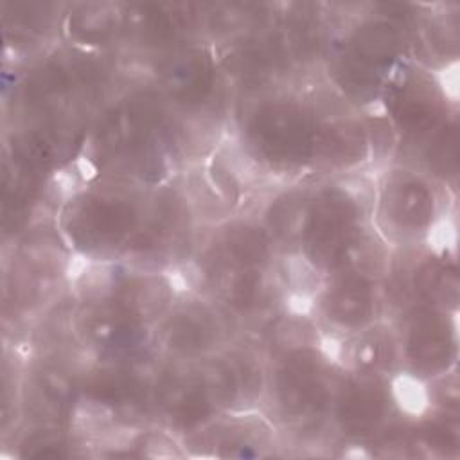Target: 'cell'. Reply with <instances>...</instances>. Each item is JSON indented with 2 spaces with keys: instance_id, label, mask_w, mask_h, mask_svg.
<instances>
[{
  "instance_id": "cell-9",
  "label": "cell",
  "mask_w": 460,
  "mask_h": 460,
  "mask_svg": "<svg viewBox=\"0 0 460 460\" xmlns=\"http://www.w3.org/2000/svg\"><path fill=\"white\" fill-rule=\"evenodd\" d=\"M397 411L392 377L340 370L327 422L347 442L367 444L381 438L395 422Z\"/></svg>"
},
{
  "instance_id": "cell-3",
  "label": "cell",
  "mask_w": 460,
  "mask_h": 460,
  "mask_svg": "<svg viewBox=\"0 0 460 460\" xmlns=\"http://www.w3.org/2000/svg\"><path fill=\"white\" fill-rule=\"evenodd\" d=\"M447 185L408 162L374 174L372 226L392 250L431 248L446 223Z\"/></svg>"
},
{
  "instance_id": "cell-1",
  "label": "cell",
  "mask_w": 460,
  "mask_h": 460,
  "mask_svg": "<svg viewBox=\"0 0 460 460\" xmlns=\"http://www.w3.org/2000/svg\"><path fill=\"white\" fill-rule=\"evenodd\" d=\"M327 113L302 90L273 86L235 101L234 138L257 172L288 183L314 180Z\"/></svg>"
},
{
  "instance_id": "cell-17",
  "label": "cell",
  "mask_w": 460,
  "mask_h": 460,
  "mask_svg": "<svg viewBox=\"0 0 460 460\" xmlns=\"http://www.w3.org/2000/svg\"><path fill=\"white\" fill-rule=\"evenodd\" d=\"M329 352L341 370L386 377L401 372L399 338L395 323L390 318L336 341V349Z\"/></svg>"
},
{
  "instance_id": "cell-12",
  "label": "cell",
  "mask_w": 460,
  "mask_h": 460,
  "mask_svg": "<svg viewBox=\"0 0 460 460\" xmlns=\"http://www.w3.org/2000/svg\"><path fill=\"white\" fill-rule=\"evenodd\" d=\"M155 424L174 438H190L217 415L199 365L171 361L160 356L155 394Z\"/></svg>"
},
{
  "instance_id": "cell-13",
  "label": "cell",
  "mask_w": 460,
  "mask_h": 460,
  "mask_svg": "<svg viewBox=\"0 0 460 460\" xmlns=\"http://www.w3.org/2000/svg\"><path fill=\"white\" fill-rule=\"evenodd\" d=\"M122 43L149 61L189 41L203 40L199 4H122Z\"/></svg>"
},
{
  "instance_id": "cell-4",
  "label": "cell",
  "mask_w": 460,
  "mask_h": 460,
  "mask_svg": "<svg viewBox=\"0 0 460 460\" xmlns=\"http://www.w3.org/2000/svg\"><path fill=\"white\" fill-rule=\"evenodd\" d=\"M264 406L270 419L291 429L329 426L340 367L320 341H282L270 349Z\"/></svg>"
},
{
  "instance_id": "cell-14",
  "label": "cell",
  "mask_w": 460,
  "mask_h": 460,
  "mask_svg": "<svg viewBox=\"0 0 460 460\" xmlns=\"http://www.w3.org/2000/svg\"><path fill=\"white\" fill-rule=\"evenodd\" d=\"M279 252L261 216L239 214L214 225L205 244L199 246V261L275 270Z\"/></svg>"
},
{
  "instance_id": "cell-15",
  "label": "cell",
  "mask_w": 460,
  "mask_h": 460,
  "mask_svg": "<svg viewBox=\"0 0 460 460\" xmlns=\"http://www.w3.org/2000/svg\"><path fill=\"white\" fill-rule=\"evenodd\" d=\"M368 9V13L352 18L332 40L352 58L390 75L408 61L410 34L397 23L379 16L370 5Z\"/></svg>"
},
{
  "instance_id": "cell-8",
  "label": "cell",
  "mask_w": 460,
  "mask_h": 460,
  "mask_svg": "<svg viewBox=\"0 0 460 460\" xmlns=\"http://www.w3.org/2000/svg\"><path fill=\"white\" fill-rule=\"evenodd\" d=\"M313 322L325 340L336 343L386 318L383 279L363 271L322 277L311 295Z\"/></svg>"
},
{
  "instance_id": "cell-6",
  "label": "cell",
  "mask_w": 460,
  "mask_h": 460,
  "mask_svg": "<svg viewBox=\"0 0 460 460\" xmlns=\"http://www.w3.org/2000/svg\"><path fill=\"white\" fill-rule=\"evenodd\" d=\"M455 104L437 72L404 61L390 74L379 110L395 133L397 147L417 151L456 119Z\"/></svg>"
},
{
  "instance_id": "cell-10",
  "label": "cell",
  "mask_w": 460,
  "mask_h": 460,
  "mask_svg": "<svg viewBox=\"0 0 460 460\" xmlns=\"http://www.w3.org/2000/svg\"><path fill=\"white\" fill-rule=\"evenodd\" d=\"M392 322L397 329L402 374L429 383L456 370V313L413 304Z\"/></svg>"
},
{
  "instance_id": "cell-2",
  "label": "cell",
  "mask_w": 460,
  "mask_h": 460,
  "mask_svg": "<svg viewBox=\"0 0 460 460\" xmlns=\"http://www.w3.org/2000/svg\"><path fill=\"white\" fill-rule=\"evenodd\" d=\"M153 190L128 180L86 176L63 194L52 221L74 259L124 262L149 223Z\"/></svg>"
},
{
  "instance_id": "cell-16",
  "label": "cell",
  "mask_w": 460,
  "mask_h": 460,
  "mask_svg": "<svg viewBox=\"0 0 460 460\" xmlns=\"http://www.w3.org/2000/svg\"><path fill=\"white\" fill-rule=\"evenodd\" d=\"M122 2H72L65 4L59 40L61 43L108 52L122 43Z\"/></svg>"
},
{
  "instance_id": "cell-7",
  "label": "cell",
  "mask_w": 460,
  "mask_h": 460,
  "mask_svg": "<svg viewBox=\"0 0 460 460\" xmlns=\"http://www.w3.org/2000/svg\"><path fill=\"white\" fill-rule=\"evenodd\" d=\"M235 334L234 322L216 302L196 289H183L155 323L153 345L165 359L199 363L226 349Z\"/></svg>"
},
{
  "instance_id": "cell-5",
  "label": "cell",
  "mask_w": 460,
  "mask_h": 460,
  "mask_svg": "<svg viewBox=\"0 0 460 460\" xmlns=\"http://www.w3.org/2000/svg\"><path fill=\"white\" fill-rule=\"evenodd\" d=\"M147 79L190 124L225 108L228 86L219 68L216 45L207 40L189 41L151 59Z\"/></svg>"
},
{
  "instance_id": "cell-11",
  "label": "cell",
  "mask_w": 460,
  "mask_h": 460,
  "mask_svg": "<svg viewBox=\"0 0 460 460\" xmlns=\"http://www.w3.org/2000/svg\"><path fill=\"white\" fill-rule=\"evenodd\" d=\"M75 298L68 327L88 358H128L155 350V325L149 322L104 298Z\"/></svg>"
}]
</instances>
